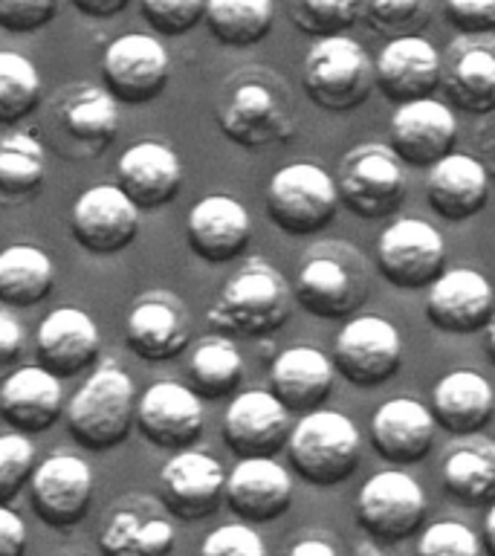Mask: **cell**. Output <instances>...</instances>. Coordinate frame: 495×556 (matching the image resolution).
Masks as SVG:
<instances>
[{"mask_svg": "<svg viewBox=\"0 0 495 556\" xmlns=\"http://www.w3.org/2000/svg\"><path fill=\"white\" fill-rule=\"evenodd\" d=\"M217 128L241 148H267L293 137L295 119L284 81L267 67H243L217 96Z\"/></svg>", "mask_w": 495, "mask_h": 556, "instance_id": "obj_1", "label": "cell"}, {"mask_svg": "<svg viewBox=\"0 0 495 556\" xmlns=\"http://www.w3.org/2000/svg\"><path fill=\"white\" fill-rule=\"evenodd\" d=\"M293 299V287L269 261L250 258L217 293L206 319L217 333L261 339L290 319Z\"/></svg>", "mask_w": 495, "mask_h": 556, "instance_id": "obj_2", "label": "cell"}, {"mask_svg": "<svg viewBox=\"0 0 495 556\" xmlns=\"http://www.w3.org/2000/svg\"><path fill=\"white\" fill-rule=\"evenodd\" d=\"M122 125L119 102L104 85H67L47 102L43 139L69 163L102 156Z\"/></svg>", "mask_w": 495, "mask_h": 556, "instance_id": "obj_3", "label": "cell"}, {"mask_svg": "<svg viewBox=\"0 0 495 556\" xmlns=\"http://www.w3.org/2000/svg\"><path fill=\"white\" fill-rule=\"evenodd\" d=\"M137 420V389L119 363H102L90 371L67 403L69 438L90 452L116 450L128 441Z\"/></svg>", "mask_w": 495, "mask_h": 556, "instance_id": "obj_4", "label": "cell"}, {"mask_svg": "<svg viewBox=\"0 0 495 556\" xmlns=\"http://www.w3.org/2000/svg\"><path fill=\"white\" fill-rule=\"evenodd\" d=\"M371 278L363 252L345 241L316 243L295 273L293 295L319 319H347L368 299Z\"/></svg>", "mask_w": 495, "mask_h": 556, "instance_id": "obj_5", "label": "cell"}, {"mask_svg": "<svg viewBox=\"0 0 495 556\" xmlns=\"http://www.w3.org/2000/svg\"><path fill=\"white\" fill-rule=\"evenodd\" d=\"M290 467L310 486H337L354 476L363 458V438L351 417L333 408H313L290 429Z\"/></svg>", "mask_w": 495, "mask_h": 556, "instance_id": "obj_6", "label": "cell"}, {"mask_svg": "<svg viewBox=\"0 0 495 556\" xmlns=\"http://www.w3.org/2000/svg\"><path fill=\"white\" fill-rule=\"evenodd\" d=\"M302 87L321 111L347 113L368 102L377 87L373 61L347 35L316 38L302 64Z\"/></svg>", "mask_w": 495, "mask_h": 556, "instance_id": "obj_7", "label": "cell"}, {"mask_svg": "<svg viewBox=\"0 0 495 556\" xmlns=\"http://www.w3.org/2000/svg\"><path fill=\"white\" fill-rule=\"evenodd\" d=\"M264 203L269 220L281 232L307 238L333 224L339 212V189L321 165L299 160L269 177Z\"/></svg>", "mask_w": 495, "mask_h": 556, "instance_id": "obj_8", "label": "cell"}, {"mask_svg": "<svg viewBox=\"0 0 495 556\" xmlns=\"http://www.w3.org/2000/svg\"><path fill=\"white\" fill-rule=\"evenodd\" d=\"M339 203L356 217L380 220L394 215L408 194V180L399 156L389 146L368 142L351 148L337 172Z\"/></svg>", "mask_w": 495, "mask_h": 556, "instance_id": "obj_9", "label": "cell"}, {"mask_svg": "<svg viewBox=\"0 0 495 556\" xmlns=\"http://www.w3.org/2000/svg\"><path fill=\"white\" fill-rule=\"evenodd\" d=\"M426 519V493L403 469L373 472L356 495V521L365 536L397 545L415 536Z\"/></svg>", "mask_w": 495, "mask_h": 556, "instance_id": "obj_10", "label": "cell"}, {"mask_svg": "<svg viewBox=\"0 0 495 556\" xmlns=\"http://www.w3.org/2000/svg\"><path fill=\"white\" fill-rule=\"evenodd\" d=\"M377 267L391 287L423 290L446 273V241L420 217H399L377 241Z\"/></svg>", "mask_w": 495, "mask_h": 556, "instance_id": "obj_11", "label": "cell"}, {"mask_svg": "<svg viewBox=\"0 0 495 556\" xmlns=\"http://www.w3.org/2000/svg\"><path fill=\"white\" fill-rule=\"evenodd\" d=\"M403 365V337L382 316H354L342 325L333 345V368L356 389H377Z\"/></svg>", "mask_w": 495, "mask_h": 556, "instance_id": "obj_12", "label": "cell"}, {"mask_svg": "<svg viewBox=\"0 0 495 556\" xmlns=\"http://www.w3.org/2000/svg\"><path fill=\"white\" fill-rule=\"evenodd\" d=\"M168 78L172 59L154 35H119L102 55V85L119 104L154 102L168 87Z\"/></svg>", "mask_w": 495, "mask_h": 556, "instance_id": "obj_13", "label": "cell"}, {"mask_svg": "<svg viewBox=\"0 0 495 556\" xmlns=\"http://www.w3.org/2000/svg\"><path fill=\"white\" fill-rule=\"evenodd\" d=\"M69 235L96 258H111L139 238V208L116 182L90 186L69 208Z\"/></svg>", "mask_w": 495, "mask_h": 556, "instance_id": "obj_14", "label": "cell"}, {"mask_svg": "<svg viewBox=\"0 0 495 556\" xmlns=\"http://www.w3.org/2000/svg\"><path fill=\"white\" fill-rule=\"evenodd\" d=\"M93 469L78 455H50L29 478L35 516L52 530L76 528L93 504Z\"/></svg>", "mask_w": 495, "mask_h": 556, "instance_id": "obj_15", "label": "cell"}, {"mask_svg": "<svg viewBox=\"0 0 495 556\" xmlns=\"http://www.w3.org/2000/svg\"><path fill=\"white\" fill-rule=\"evenodd\" d=\"M137 429L156 450H191L206 429L203 397L182 382H154L137 403Z\"/></svg>", "mask_w": 495, "mask_h": 556, "instance_id": "obj_16", "label": "cell"}, {"mask_svg": "<svg viewBox=\"0 0 495 556\" xmlns=\"http://www.w3.org/2000/svg\"><path fill=\"white\" fill-rule=\"evenodd\" d=\"M224 495L226 469L206 452H174L160 469V502L177 519H208L224 504Z\"/></svg>", "mask_w": 495, "mask_h": 556, "instance_id": "obj_17", "label": "cell"}, {"mask_svg": "<svg viewBox=\"0 0 495 556\" xmlns=\"http://www.w3.org/2000/svg\"><path fill=\"white\" fill-rule=\"evenodd\" d=\"M455 142H458L455 111L432 96L397 104L389 122V148L403 165L432 168L437 160L452 154Z\"/></svg>", "mask_w": 495, "mask_h": 556, "instance_id": "obj_18", "label": "cell"}, {"mask_svg": "<svg viewBox=\"0 0 495 556\" xmlns=\"http://www.w3.org/2000/svg\"><path fill=\"white\" fill-rule=\"evenodd\" d=\"M220 432L234 458H276L290 438V412L272 391L250 389L234 394Z\"/></svg>", "mask_w": 495, "mask_h": 556, "instance_id": "obj_19", "label": "cell"}, {"mask_svg": "<svg viewBox=\"0 0 495 556\" xmlns=\"http://www.w3.org/2000/svg\"><path fill=\"white\" fill-rule=\"evenodd\" d=\"M495 313V290L484 273L455 267L443 273L426 299V319L441 333L467 337L484 330Z\"/></svg>", "mask_w": 495, "mask_h": 556, "instance_id": "obj_20", "label": "cell"}, {"mask_svg": "<svg viewBox=\"0 0 495 556\" xmlns=\"http://www.w3.org/2000/svg\"><path fill=\"white\" fill-rule=\"evenodd\" d=\"M165 513L163 502L151 495L122 498L104 519L99 551L104 556H168L177 545V530Z\"/></svg>", "mask_w": 495, "mask_h": 556, "instance_id": "obj_21", "label": "cell"}, {"mask_svg": "<svg viewBox=\"0 0 495 556\" xmlns=\"http://www.w3.org/2000/svg\"><path fill=\"white\" fill-rule=\"evenodd\" d=\"M125 342L145 363L177 359L191 342V319L186 304L165 290L139 295L125 319Z\"/></svg>", "mask_w": 495, "mask_h": 556, "instance_id": "obj_22", "label": "cell"}, {"mask_svg": "<svg viewBox=\"0 0 495 556\" xmlns=\"http://www.w3.org/2000/svg\"><path fill=\"white\" fill-rule=\"evenodd\" d=\"M102 354V337L90 313L78 307H59L47 313L35 330V359L43 371L55 374L59 380L78 377L93 368Z\"/></svg>", "mask_w": 495, "mask_h": 556, "instance_id": "obj_23", "label": "cell"}, {"mask_svg": "<svg viewBox=\"0 0 495 556\" xmlns=\"http://www.w3.org/2000/svg\"><path fill=\"white\" fill-rule=\"evenodd\" d=\"M373 78L394 104L426 99L443 81V55L423 35L391 38L373 61Z\"/></svg>", "mask_w": 495, "mask_h": 556, "instance_id": "obj_24", "label": "cell"}, {"mask_svg": "<svg viewBox=\"0 0 495 556\" xmlns=\"http://www.w3.org/2000/svg\"><path fill=\"white\" fill-rule=\"evenodd\" d=\"M441 85L458 111L495 113V35H458L443 55Z\"/></svg>", "mask_w": 495, "mask_h": 556, "instance_id": "obj_25", "label": "cell"}, {"mask_svg": "<svg viewBox=\"0 0 495 556\" xmlns=\"http://www.w3.org/2000/svg\"><path fill=\"white\" fill-rule=\"evenodd\" d=\"M189 250L206 264H229L241 258L252 241L250 212L229 194H208L189 208L186 217Z\"/></svg>", "mask_w": 495, "mask_h": 556, "instance_id": "obj_26", "label": "cell"}, {"mask_svg": "<svg viewBox=\"0 0 495 556\" xmlns=\"http://www.w3.org/2000/svg\"><path fill=\"white\" fill-rule=\"evenodd\" d=\"M224 502L246 525L276 521L293 504V476L276 458H238L226 476Z\"/></svg>", "mask_w": 495, "mask_h": 556, "instance_id": "obj_27", "label": "cell"}, {"mask_svg": "<svg viewBox=\"0 0 495 556\" xmlns=\"http://www.w3.org/2000/svg\"><path fill=\"white\" fill-rule=\"evenodd\" d=\"M116 186L139 212L168 206L182 189L180 156L174 148L154 139L137 142L116 160Z\"/></svg>", "mask_w": 495, "mask_h": 556, "instance_id": "obj_28", "label": "cell"}, {"mask_svg": "<svg viewBox=\"0 0 495 556\" xmlns=\"http://www.w3.org/2000/svg\"><path fill=\"white\" fill-rule=\"evenodd\" d=\"M64 412V389L55 374L41 365H24L0 386V420L21 434H41L59 424Z\"/></svg>", "mask_w": 495, "mask_h": 556, "instance_id": "obj_29", "label": "cell"}, {"mask_svg": "<svg viewBox=\"0 0 495 556\" xmlns=\"http://www.w3.org/2000/svg\"><path fill=\"white\" fill-rule=\"evenodd\" d=\"M371 443L380 452L382 460L389 464H417L423 460L434 446V424L432 408H426L420 400L394 397L382 403L371 417Z\"/></svg>", "mask_w": 495, "mask_h": 556, "instance_id": "obj_30", "label": "cell"}, {"mask_svg": "<svg viewBox=\"0 0 495 556\" xmlns=\"http://www.w3.org/2000/svg\"><path fill=\"white\" fill-rule=\"evenodd\" d=\"M490 174L484 163L472 154L452 151L429 168L426 180V200L434 215L443 220L460 224L475 217L490 200Z\"/></svg>", "mask_w": 495, "mask_h": 556, "instance_id": "obj_31", "label": "cell"}, {"mask_svg": "<svg viewBox=\"0 0 495 556\" xmlns=\"http://www.w3.org/2000/svg\"><path fill=\"white\" fill-rule=\"evenodd\" d=\"M333 389V363L319 348H287L269 365V391L284 403L287 412H313L321 408Z\"/></svg>", "mask_w": 495, "mask_h": 556, "instance_id": "obj_32", "label": "cell"}, {"mask_svg": "<svg viewBox=\"0 0 495 556\" xmlns=\"http://www.w3.org/2000/svg\"><path fill=\"white\" fill-rule=\"evenodd\" d=\"M495 412L493 386L472 368H458L434 382L432 415L434 424L455 438L478 434Z\"/></svg>", "mask_w": 495, "mask_h": 556, "instance_id": "obj_33", "label": "cell"}, {"mask_svg": "<svg viewBox=\"0 0 495 556\" xmlns=\"http://www.w3.org/2000/svg\"><path fill=\"white\" fill-rule=\"evenodd\" d=\"M441 481L449 498L464 507H490L495 502V441L464 434L443 452Z\"/></svg>", "mask_w": 495, "mask_h": 556, "instance_id": "obj_34", "label": "cell"}, {"mask_svg": "<svg viewBox=\"0 0 495 556\" xmlns=\"http://www.w3.org/2000/svg\"><path fill=\"white\" fill-rule=\"evenodd\" d=\"M55 287V267L50 255L33 243H12L0 250V304L35 307Z\"/></svg>", "mask_w": 495, "mask_h": 556, "instance_id": "obj_35", "label": "cell"}, {"mask_svg": "<svg viewBox=\"0 0 495 556\" xmlns=\"http://www.w3.org/2000/svg\"><path fill=\"white\" fill-rule=\"evenodd\" d=\"M47 180V151L35 134L17 130L0 139V208L33 200Z\"/></svg>", "mask_w": 495, "mask_h": 556, "instance_id": "obj_36", "label": "cell"}, {"mask_svg": "<svg viewBox=\"0 0 495 556\" xmlns=\"http://www.w3.org/2000/svg\"><path fill=\"white\" fill-rule=\"evenodd\" d=\"M206 26L217 43L229 50H250L272 33V0H206Z\"/></svg>", "mask_w": 495, "mask_h": 556, "instance_id": "obj_37", "label": "cell"}, {"mask_svg": "<svg viewBox=\"0 0 495 556\" xmlns=\"http://www.w3.org/2000/svg\"><path fill=\"white\" fill-rule=\"evenodd\" d=\"M191 389L206 400H224L241 389L243 356L229 337L200 339L189 359Z\"/></svg>", "mask_w": 495, "mask_h": 556, "instance_id": "obj_38", "label": "cell"}, {"mask_svg": "<svg viewBox=\"0 0 495 556\" xmlns=\"http://www.w3.org/2000/svg\"><path fill=\"white\" fill-rule=\"evenodd\" d=\"M43 81L35 64L21 52L0 50V125L12 128L41 108Z\"/></svg>", "mask_w": 495, "mask_h": 556, "instance_id": "obj_39", "label": "cell"}, {"mask_svg": "<svg viewBox=\"0 0 495 556\" xmlns=\"http://www.w3.org/2000/svg\"><path fill=\"white\" fill-rule=\"evenodd\" d=\"M434 15V0H363L365 24L385 38L420 35Z\"/></svg>", "mask_w": 495, "mask_h": 556, "instance_id": "obj_40", "label": "cell"}, {"mask_svg": "<svg viewBox=\"0 0 495 556\" xmlns=\"http://www.w3.org/2000/svg\"><path fill=\"white\" fill-rule=\"evenodd\" d=\"M290 17L302 33L313 38L345 35L363 17V0H293Z\"/></svg>", "mask_w": 495, "mask_h": 556, "instance_id": "obj_41", "label": "cell"}, {"mask_svg": "<svg viewBox=\"0 0 495 556\" xmlns=\"http://www.w3.org/2000/svg\"><path fill=\"white\" fill-rule=\"evenodd\" d=\"M35 446L29 434L3 432L0 434V504H9L35 472Z\"/></svg>", "mask_w": 495, "mask_h": 556, "instance_id": "obj_42", "label": "cell"}, {"mask_svg": "<svg viewBox=\"0 0 495 556\" xmlns=\"http://www.w3.org/2000/svg\"><path fill=\"white\" fill-rule=\"evenodd\" d=\"M415 556H484V542L464 521H434L417 539Z\"/></svg>", "mask_w": 495, "mask_h": 556, "instance_id": "obj_43", "label": "cell"}, {"mask_svg": "<svg viewBox=\"0 0 495 556\" xmlns=\"http://www.w3.org/2000/svg\"><path fill=\"white\" fill-rule=\"evenodd\" d=\"M139 12L154 33L165 38H180L203 24L206 0H139Z\"/></svg>", "mask_w": 495, "mask_h": 556, "instance_id": "obj_44", "label": "cell"}, {"mask_svg": "<svg viewBox=\"0 0 495 556\" xmlns=\"http://www.w3.org/2000/svg\"><path fill=\"white\" fill-rule=\"evenodd\" d=\"M61 0H0V29L12 35H33L50 26Z\"/></svg>", "mask_w": 495, "mask_h": 556, "instance_id": "obj_45", "label": "cell"}, {"mask_svg": "<svg viewBox=\"0 0 495 556\" xmlns=\"http://www.w3.org/2000/svg\"><path fill=\"white\" fill-rule=\"evenodd\" d=\"M200 556H267V545L246 521H232L203 539Z\"/></svg>", "mask_w": 495, "mask_h": 556, "instance_id": "obj_46", "label": "cell"}, {"mask_svg": "<svg viewBox=\"0 0 495 556\" xmlns=\"http://www.w3.org/2000/svg\"><path fill=\"white\" fill-rule=\"evenodd\" d=\"M446 17L458 35H493L495 0H446Z\"/></svg>", "mask_w": 495, "mask_h": 556, "instance_id": "obj_47", "label": "cell"}, {"mask_svg": "<svg viewBox=\"0 0 495 556\" xmlns=\"http://www.w3.org/2000/svg\"><path fill=\"white\" fill-rule=\"evenodd\" d=\"M24 325L9 316V313H0V377H9L15 371L21 356H24Z\"/></svg>", "mask_w": 495, "mask_h": 556, "instance_id": "obj_48", "label": "cell"}, {"mask_svg": "<svg viewBox=\"0 0 495 556\" xmlns=\"http://www.w3.org/2000/svg\"><path fill=\"white\" fill-rule=\"evenodd\" d=\"M29 547V530L26 521L9 504H0V556H26Z\"/></svg>", "mask_w": 495, "mask_h": 556, "instance_id": "obj_49", "label": "cell"}, {"mask_svg": "<svg viewBox=\"0 0 495 556\" xmlns=\"http://www.w3.org/2000/svg\"><path fill=\"white\" fill-rule=\"evenodd\" d=\"M478 142V160L484 163L490 180H495V113H486L481 128L475 134Z\"/></svg>", "mask_w": 495, "mask_h": 556, "instance_id": "obj_50", "label": "cell"}, {"mask_svg": "<svg viewBox=\"0 0 495 556\" xmlns=\"http://www.w3.org/2000/svg\"><path fill=\"white\" fill-rule=\"evenodd\" d=\"M76 12H81L85 17H93V21H107V17H116L119 12L128 9L130 0H69Z\"/></svg>", "mask_w": 495, "mask_h": 556, "instance_id": "obj_51", "label": "cell"}, {"mask_svg": "<svg viewBox=\"0 0 495 556\" xmlns=\"http://www.w3.org/2000/svg\"><path fill=\"white\" fill-rule=\"evenodd\" d=\"M284 556H339L337 547L325 542V539H302L295 542Z\"/></svg>", "mask_w": 495, "mask_h": 556, "instance_id": "obj_52", "label": "cell"}, {"mask_svg": "<svg viewBox=\"0 0 495 556\" xmlns=\"http://www.w3.org/2000/svg\"><path fill=\"white\" fill-rule=\"evenodd\" d=\"M481 542H484V556H495V502L490 504V510L484 516V533H481Z\"/></svg>", "mask_w": 495, "mask_h": 556, "instance_id": "obj_53", "label": "cell"}, {"mask_svg": "<svg viewBox=\"0 0 495 556\" xmlns=\"http://www.w3.org/2000/svg\"><path fill=\"white\" fill-rule=\"evenodd\" d=\"M484 351H486V359L495 365V313H493V319H490V325L484 328Z\"/></svg>", "mask_w": 495, "mask_h": 556, "instance_id": "obj_54", "label": "cell"}, {"mask_svg": "<svg viewBox=\"0 0 495 556\" xmlns=\"http://www.w3.org/2000/svg\"><path fill=\"white\" fill-rule=\"evenodd\" d=\"M64 556H78V554H64Z\"/></svg>", "mask_w": 495, "mask_h": 556, "instance_id": "obj_55", "label": "cell"}]
</instances>
